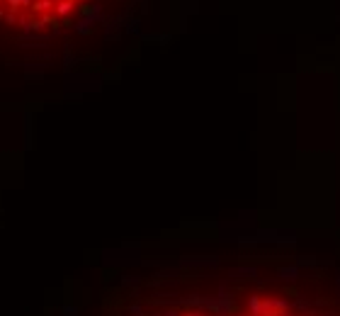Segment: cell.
Wrapping results in <instances>:
<instances>
[{"label":"cell","instance_id":"6da1fadb","mask_svg":"<svg viewBox=\"0 0 340 316\" xmlns=\"http://www.w3.org/2000/svg\"><path fill=\"white\" fill-rule=\"evenodd\" d=\"M73 7H76V2H71V0H58V2H56V15H58V17H68V15L73 12Z\"/></svg>","mask_w":340,"mask_h":316},{"label":"cell","instance_id":"7a4b0ae2","mask_svg":"<svg viewBox=\"0 0 340 316\" xmlns=\"http://www.w3.org/2000/svg\"><path fill=\"white\" fill-rule=\"evenodd\" d=\"M54 5H56L54 0H34V2H32V10H34V12H41V15H49V10H51Z\"/></svg>","mask_w":340,"mask_h":316},{"label":"cell","instance_id":"3957f363","mask_svg":"<svg viewBox=\"0 0 340 316\" xmlns=\"http://www.w3.org/2000/svg\"><path fill=\"white\" fill-rule=\"evenodd\" d=\"M5 19H7L10 24H15V12H7V15H5Z\"/></svg>","mask_w":340,"mask_h":316},{"label":"cell","instance_id":"277c9868","mask_svg":"<svg viewBox=\"0 0 340 316\" xmlns=\"http://www.w3.org/2000/svg\"><path fill=\"white\" fill-rule=\"evenodd\" d=\"M2 17H5V12H2V10H0V19H2Z\"/></svg>","mask_w":340,"mask_h":316}]
</instances>
